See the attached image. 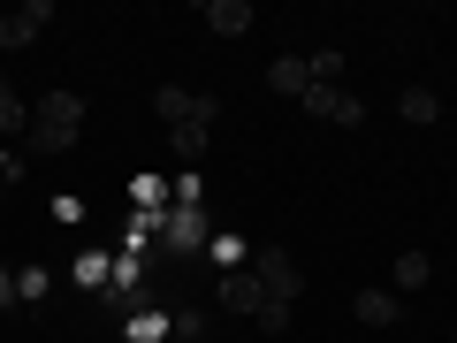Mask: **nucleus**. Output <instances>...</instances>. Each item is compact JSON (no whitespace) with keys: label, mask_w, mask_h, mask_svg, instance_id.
I'll list each match as a JSON object with an SVG mask.
<instances>
[{"label":"nucleus","mask_w":457,"mask_h":343,"mask_svg":"<svg viewBox=\"0 0 457 343\" xmlns=\"http://www.w3.org/2000/svg\"><path fill=\"white\" fill-rule=\"evenodd\" d=\"M84 114H92V107H84L77 84H46V92L31 99V146L38 153H69L77 130H84Z\"/></svg>","instance_id":"1"},{"label":"nucleus","mask_w":457,"mask_h":343,"mask_svg":"<svg viewBox=\"0 0 457 343\" xmlns=\"http://www.w3.org/2000/svg\"><path fill=\"white\" fill-rule=\"evenodd\" d=\"M245 267L260 275V290L275 297V305H297V297H305V275H297V260H290L282 245H260V252H252Z\"/></svg>","instance_id":"2"},{"label":"nucleus","mask_w":457,"mask_h":343,"mask_svg":"<svg viewBox=\"0 0 457 343\" xmlns=\"http://www.w3.org/2000/svg\"><path fill=\"white\" fill-rule=\"evenodd\" d=\"M153 114H161L168 130H176V122H221V99L213 92H191V84H161V92H153Z\"/></svg>","instance_id":"3"},{"label":"nucleus","mask_w":457,"mask_h":343,"mask_svg":"<svg viewBox=\"0 0 457 343\" xmlns=\"http://www.w3.org/2000/svg\"><path fill=\"white\" fill-rule=\"evenodd\" d=\"M297 107H305L312 122H343V130H359V122H366V99H359V92H343V84H312Z\"/></svg>","instance_id":"4"},{"label":"nucleus","mask_w":457,"mask_h":343,"mask_svg":"<svg viewBox=\"0 0 457 343\" xmlns=\"http://www.w3.org/2000/svg\"><path fill=\"white\" fill-rule=\"evenodd\" d=\"M54 23V0H16L8 16H0V54H16V46H31L38 31Z\"/></svg>","instance_id":"5"},{"label":"nucleus","mask_w":457,"mask_h":343,"mask_svg":"<svg viewBox=\"0 0 457 343\" xmlns=\"http://www.w3.org/2000/svg\"><path fill=\"white\" fill-rule=\"evenodd\" d=\"M221 305H228V313H252V321H260V305H267L260 275H252V267H228V275H221Z\"/></svg>","instance_id":"6"},{"label":"nucleus","mask_w":457,"mask_h":343,"mask_svg":"<svg viewBox=\"0 0 457 343\" xmlns=\"http://www.w3.org/2000/svg\"><path fill=\"white\" fill-rule=\"evenodd\" d=\"M198 16H206V23H213V31H221V38H245L252 23H260V8H252V0H206Z\"/></svg>","instance_id":"7"},{"label":"nucleus","mask_w":457,"mask_h":343,"mask_svg":"<svg viewBox=\"0 0 457 343\" xmlns=\"http://www.w3.org/2000/svg\"><path fill=\"white\" fill-rule=\"evenodd\" d=\"M267 84H275L282 99H305V92H312V69H305V54H275V62H267Z\"/></svg>","instance_id":"8"},{"label":"nucleus","mask_w":457,"mask_h":343,"mask_svg":"<svg viewBox=\"0 0 457 343\" xmlns=\"http://www.w3.org/2000/svg\"><path fill=\"white\" fill-rule=\"evenodd\" d=\"M351 313H359V328H396L404 297H396V290H359V297H351Z\"/></svg>","instance_id":"9"},{"label":"nucleus","mask_w":457,"mask_h":343,"mask_svg":"<svg viewBox=\"0 0 457 343\" xmlns=\"http://www.w3.org/2000/svg\"><path fill=\"white\" fill-rule=\"evenodd\" d=\"M427 275H435V260H427V252H396L389 290H396V297H411V290H427Z\"/></svg>","instance_id":"10"},{"label":"nucleus","mask_w":457,"mask_h":343,"mask_svg":"<svg viewBox=\"0 0 457 343\" xmlns=\"http://www.w3.org/2000/svg\"><path fill=\"white\" fill-rule=\"evenodd\" d=\"M168 237H176V252H206V213H198V206H176Z\"/></svg>","instance_id":"11"},{"label":"nucleus","mask_w":457,"mask_h":343,"mask_svg":"<svg viewBox=\"0 0 457 343\" xmlns=\"http://www.w3.org/2000/svg\"><path fill=\"white\" fill-rule=\"evenodd\" d=\"M0 138H31V99L0 92Z\"/></svg>","instance_id":"12"},{"label":"nucleus","mask_w":457,"mask_h":343,"mask_svg":"<svg viewBox=\"0 0 457 343\" xmlns=\"http://www.w3.org/2000/svg\"><path fill=\"white\" fill-rule=\"evenodd\" d=\"M435 114H442V99L427 84H404V122H435Z\"/></svg>","instance_id":"13"},{"label":"nucleus","mask_w":457,"mask_h":343,"mask_svg":"<svg viewBox=\"0 0 457 343\" xmlns=\"http://www.w3.org/2000/svg\"><path fill=\"white\" fill-rule=\"evenodd\" d=\"M305 69H312V84H343V54H336V46H312Z\"/></svg>","instance_id":"14"},{"label":"nucleus","mask_w":457,"mask_h":343,"mask_svg":"<svg viewBox=\"0 0 457 343\" xmlns=\"http://www.w3.org/2000/svg\"><path fill=\"white\" fill-rule=\"evenodd\" d=\"M168 146H176L183 161H198V153H206V122H176V130H168Z\"/></svg>","instance_id":"15"},{"label":"nucleus","mask_w":457,"mask_h":343,"mask_svg":"<svg viewBox=\"0 0 457 343\" xmlns=\"http://www.w3.org/2000/svg\"><path fill=\"white\" fill-rule=\"evenodd\" d=\"M168 336H176V343H198V336H206V313H176V321H168Z\"/></svg>","instance_id":"16"},{"label":"nucleus","mask_w":457,"mask_h":343,"mask_svg":"<svg viewBox=\"0 0 457 343\" xmlns=\"http://www.w3.org/2000/svg\"><path fill=\"white\" fill-rule=\"evenodd\" d=\"M130 336H137V343H161V336H168V321H161V313H137Z\"/></svg>","instance_id":"17"},{"label":"nucleus","mask_w":457,"mask_h":343,"mask_svg":"<svg viewBox=\"0 0 457 343\" xmlns=\"http://www.w3.org/2000/svg\"><path fill=\"white\" fill-rule=\"evenodd\" d=\"M260 328H267V336H282V328H290V305H275V297H267V305H260Z\"/></svg>","instance_id":"18"},{"label":"nucleus","mask_w":457,"mask_h":343,"mask_svg":"<svg viewBox=\"0 0 457 343\" xmlns=\"http://www.w3.org/2000/svg\"><path fill=\"white\" fill-rule=\"evenodd\" d=\"M8 297H46V275H38V267H23V275H16V290H8Z\"/></svg>","instance_id":"19"},{"label":"nucleus","mask_w":457,"mask_h":343,"mask_svg":"<svg viewBox=\"0 0 457 343\" xmlns=\"http://www.w3.org/2000/svg\"><path fill=\"white\" fill-rule=\"evenodd\" d=\"M0 92H8V77H0Z\"/></svg>","instance_id":"20"},{"label":"nucleus","mask_w":457,"mask_h":343,"mask_svg":"<svg viewBox=\"0 0 457 343\" xmlns=\"http://www.w3.org/2000/svg\"><path fill=\"white\" fill-rule=\"evenodd\" d=\"M450 343H457V336H450Z\"/></svg>","instance_id":"21"}]
</instances>
